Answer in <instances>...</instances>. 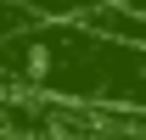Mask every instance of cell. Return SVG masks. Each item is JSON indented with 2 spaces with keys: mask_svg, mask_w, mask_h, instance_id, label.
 <instances>
[{
  "mask_svg": "<svg viewBox=\"0 0 146 140\" xmlns=\"http://www.w3.org/2000/svg\"><path fill=\"white\" fill-rule=\"evenodd\" d=\"M0 90L146 112V45L96 34L90 22H34L0 39Z\"/></svg>",
  "mask_w": 146,
  "mask_h": 140,
  "instance_id": "obj_1",
  "label": "cell"
},
{
  "mask_svg": "<svg viewBox=\"0 0 146 140\" xmlns=\"http://www.w3.org/2000/svg\"><path fill=\"white\" fill-rule=\"evenodd\" d=\"M11 6H23L34 22H79V17H90V6H101V0H11Z\"/></svg>",
  "mask_w": 146,
  "mask_h": 140,
  "instance_id": "obj_2",
  "label": "cell"
},
{
  "mask_svg": "<svg viewBox=\"0 0 146 140\" xmlns=\"http://www.w3.org/2000/svg\"><path fill=\"white\" fill-rule=\"evenodd\" d=\"M23 28H34V17H28L23 6H11V0H0V39L23 34Z\"/></svg>",
  "mask_w": 146,
  "mask_h": 140,
  "instance_id": "obj_3",
  "label": "cell"
},
{
  "mask_svg": "<svg viewBox=\"0 0 146 140\" xmlns=\"http://www.w3.org/2000/svg\"><path fill=\"white\" fill-rule=\"evenodd\" d=\"M124 6H135V11H141V17H146V0H124Z\"/></svg>",
  "mask_w": 146,
  "mask_h": 140,
  "instance_id": "obj_4",
  "label": "cell"
}]
</instances>
